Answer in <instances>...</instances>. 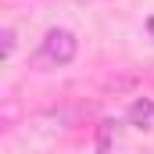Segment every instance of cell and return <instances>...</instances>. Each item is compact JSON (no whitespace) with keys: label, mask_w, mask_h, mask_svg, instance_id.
<instances>
[{"label":"cell","mask_w":154,"mask_h":154,"mask_svg":"<svg viewBox=\"0 0 154 154\" xmlns=\"http://www.w3.org/2000/svg\"><path fill=\"white\" fill-rule=\"evenodd\" d=\"M75 50H79V43L68 29H50L39 43L36 57H32V68H65V65L75 61Z\"/></svg>","instance_id":"1"},{"label":"cell","mask_w":154,"mask_h":154,"mask_svg":"<svg viewBox=\"0 0 154 154\" xmlns=\"http://www.w3.org/2000/svg\"><path fill=\"white\" fill-rule=\"evenodd\" d=\"M151 118H154V104L147 100V97L133 100V108H129V122H133V125H140V129H143V125H147Z\"/></svg>","instance_id":"2"},{"label":"cell","mask_w":154,"mask_h":154,"mask_svg":"<svg viewBox=\"0 0 154 154\" xmlns=\"http://www.w3.org/2000/svg\"><path fill=\"white\" fill-rule=\"evenodd\" d=\"M111 133H115V122H100V133H97V151L100 154H111Z\"/></svg>","instance_id":"3"},{"label":"cell","mask_w":154,"mask_h":154,"mask_svg":"<svg viewBox=\"0 0 154 154\" xmlns=\"http://www.w3.org/2000/svg\"><path fill=\"white\" fill-rule=\"evenodd\" d=\"M4 54H14V29H4Z\"/></svg>","instance_id":"4"},{"label":"cell","mask_w":154,"mask_h":154,"mask_svg":"<svg viewBox=\"0 0 154 154\" xmlns=\"http://www.w3.org/2000/svg\"><path fill=\"white\" fill-rule=\"evenodd\" d=\"M147 29H151V36H154V18H151V22H147Z\"/></svg>","instance_id":"5"}]
</instances>
